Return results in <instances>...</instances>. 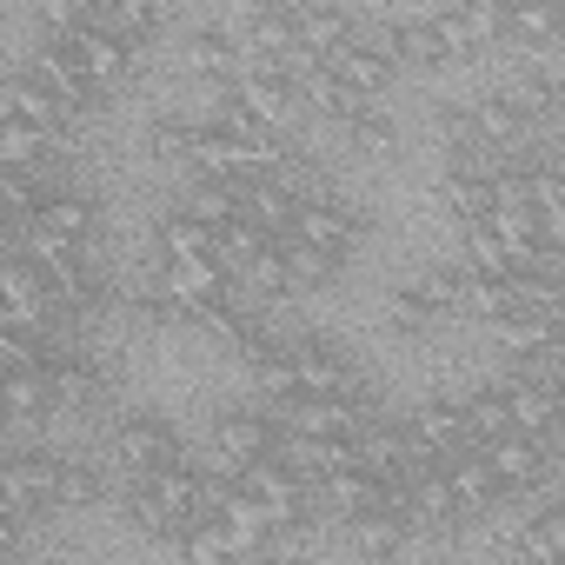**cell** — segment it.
I'll list each match as a JSON object with an SVG mask.
<instances>
[{"label": "cell", "mask_w": 565, "mask_h": 565, "mask_svg": "<svg viewBox=\"0 0 565 565\" xmlns=\"http://www.w3.org/2000/svg\"><path fill=\"white\" fill-rule=\"evenodd\" d=\"M0 107L21 114V120H34V127H47L61 147H67V134H74V120H81V114H74V107H67V100L34 74V67H14L8 81H0Z\"/></svg>", "instance_id": "obj_6"}, {"label": "cell", "mask_w": 565, "mask_h": 565, "mask_svg": "<svg viewBox=\"0 0 565 565\" xmlns=\"http://www.w3.org/2000/svg\"><path fill=\"white\" fill-rule=\"evenodd\" d=\"M0 173H8V160H0Z\"/></svg>", "instance_id": "obj_44"}, {"label": "cell", "mask_w": 565, "mask_h": 565, "mask_svg": "<svg viewBox=\"0 0 565 565\" xmlns=\"http://www.w3.org/2000/svg\"><path fill=\"white\" fill-rule=\"evenodd\" d=\"M287 360H294L300 393H340V386H353V360H347V347H340L333 333H320V327L287 333Z\"/></svg>", "instance_id": "obj_5"}, {"label": "cell", "mask_w": 565, "mask_h": 565, "mask_svg": "<svg viewBox=\"0 0 565 565\" xmlns=\"http://www.w3.org/2000/svg\"><path fill=\"white\" fill-rule=\"evenodd\" d=\"M186 67H193L206 87H226V81L246 67L239 34H233V28H193V34H186Z\"/></svg>", "instance_id": "obj_21"}, {"label": "cell", "mask_w": 565, "mask_h": 565, "mask_svg": "<svg viewBox=\"0 0 565 565\" xmlns=\"http://www.w3.org/2000/svg\"><path fill=\"white\" fill-rule=\"evenodd\" d=\"M340 127H347V140H353L360 153H386V147L399 140V127H393V114H386L380 100H360V107H353Z\"/></svg>", "instance_id": "obj_31"}, {"label": "cell", "mask_w": 565, "mask_h": 565, "mask_svg": "<svg viewBox=\"0 0 565 565\" xmlns=\"http://www.w3.org/2000/svg\"><path fill=\"white\" fill-rule=\"evenodd\" d=\"M279 439H287V426H279L273 406H226V413L213 419V459H220L226 472H239L246 459L279 452Z\"/></svg>", "instance_id": "obj_4"}, {"label": "cell", "mask_w": 565, "mask_h": 565, "mask_svg": "<svg viewBox=\"0 0 565 565\" xmlns=\"http://www.w3.org/2000/svg\"><path fill=\"white\" fill-rule=\"evenodd\" d=\"M279 459L300 479H327V472L353 466V433H287L279 439Z\"/></svg>", "instance_id": "obj_18"}, {"label": "cell", "mask_w": 565, "mask_h": 565, "mask_svg": "<svg viewBox=\"0 0 565 565\" xmlns=\"http://www.w3.org/2000/svg\"><path fill=\"white\" fill-rule=\"evenodd\" d=\"M433 327H439V320L419 307V294H413V287H399V294H393V333H406V340H426Z\"/></svg>", "instance_id": "obj_38"}, {"label": "cell", "mask_w": 565, "mask_h": 565, "mask_svg": "<svg viewBox=\"0 0 565 565\" xmlns=\"http://www.w3.org/2000/svg\"><path fill=\"white\" fill-rule=\"evenodd\" d=\"M0 246H21V220L8 206H0Z\"/></svg>", "instance_id": "obj_40"}, {"label": "cell", "mask_w": 565, "mask_h": 565, "mask_svg": "<svg viewBox=\"0 0 565 565\" xmlns=\"http://www.w3.org/2000/svg\"><path fill=\"white\" fill-rule=\"evenodd\" d=\"M340 41H353V14L340 0H307V8H294V47L300 54H333Z\"/></svg>", "instance_id": "obj_22"}, {"label": "cell", "mask_w": 565, "mask_h": 565, "mask_svg": "<svg viewBox=\"0 0 565 565\" xmlns=\"http://www.w3.org/2000/svg\"><path fill=\"white\" fill-rule=\"evenodd\" d=\"M413 294H419V307H426L433 320H459V313H466V273H459V266H426V273L413 279Z\"/></svg>", "instance_id": "obj_30"}, {"label": "cell", "mask_w": 565, "mask_h": 565, "mask_svg": "<svg viewBox=\"0 0 565 565\" xmlns=\"http://www.w3.org/2000/svg\"><path fill=\"white\" fill-rule=\"evenodd\" d=\"M466 426H472V446H479V439H499V433H512V413H505V380H499V386H479V393H466Z\"/></svg>", "instance_id": "obj_32"}, {"label": "cell", "mask_w": 565, "mask_h": 565, "mask_svg": "<svg viewBox=\"0 0 565 565\" xmlns=\"http://www.w3.org/2000/svg\"><path fill=\"white\" fill-rule=\"evenodd\" d=\"M114 466L127 472V479H147V472H160V466H173V459H186V446H180V433H173V419H160V413H127L120 426H114Z\"/></svg>", "instance_id": "obj_2"}, {"label": "cell", "mask_w": 565, "mask_h": 565, "mask_svg": "<svg viewBox=\"0 0 565 565\" xmlns=\"http://www.w3.org/2000/svg\"><path fill=\"white\" fill-rule=\"evenodd\" d=\"M294 233L313 239V246L333 253V259H353V246H360V213L340 206L333 193H307V200L294 206Z\"/></svg>", "instance_id": "obj_11"}, {"label": "cell", "mask_w": 565, "mask_h": 565, "mask_svg": "<svg viewBox=\"0 0 565 565\" xmlns=\"http://www.w3.org/2000/svg\"><path fill=\"white\" fill-rule=\"evenodd\" d=\"M74 47H81V67H87V81H94L100 94H114V87L127 81V67H134V34H120V28H107V21L81 28Z\"/></svg>", "instance_id": "obj_14"}, {"label": "cell", "mask_w": 565, "mask_h": 565, "mask_svg": "<svg viewBox=\"0 0 565 565\" xmlns=\"http://www.w3.org/2000/svg\"><path fill=\"white\" fill-rule=\"evenodd\" d=\"M512 558H525V565H552V558H565V505L532 512V525L512 532Z\"/></svg>", "instance_id": "obj_28"}, {"label": "cell", "mask_w": 565, "mask_h": 565, "mask_svg": "<svg viewBox=\"0 0 565 565\" xmlns=\"http://www.w3.org/2000/svg\"><path fill=\"white\" fill-rule=\"evenodd\" d=\"M186 134H193L186 114H160V120L147 127V147H153L160 160H186Z\"/></svg>", "instance_id": "obj_37"}, {"label": "cell", "mask_w": 565, "mask_h": 565, "mask_svg": "<svg viewBox=\"0 0 565 565\" xmlns=\"http://www.w3.org/2000/svg\"><path fill=\"white\" fill-rule=\"evenodd\" d=\"M239 34V54L246 61H273V67H287L294 61V14H279V8H253Z\"/></svg>", "instance_id": "obj_23"}, {"label": "cell", "mask_w": 565, "mask_h": 565, "mask_svg": "<svg viewBox=\"0 0 565 565\" xmlns=\"http://www.w3.org/2000/svg\"><path fill=\"white\" fill-rule=\"evenodd\" d=\"M153 239H160V266H193V259H220V253H213V220H200V213H186V206H180V213H167Z\"/></svg>", "instance_id": "obj_24"}, {"label": "cell", "mask_w": 565, "mask_h": 565, "mask_svg": "<svg viewBox=\"0 0 565 565\" xmlns=\"http://www.w3.org/2000/svg\"><path fill=\"white\" fill-rule=\"evenodd\" d=\"M34 14H41L47 34H81V28L100 21V0H34Z\"/></svg>", "instance_id": "obj_35"}, {"label": "cell", "mask_w": 565, "mask_h": 565, "mask_svg": "<svg viewBox=\"0 0 565 565\" xmlns=\"http://www.w3.org/2000/svg\"><path fill=\"white\" fill-rule=\"evenodd\" d=\"M327 61H333V74H340L347 87H360L366 100H380V94L393 87V74H399V67H393V54H386L380 41H360V34H353V41H340Z\"/></svg>", "instance_id": "obj_16"}, {"label": "cell", "mask_w": 565, "mask_h": 565, "mask_svg": "<svg viewBox=\"0 0 565 565\" xmlns=\"http://www.w3.org/2000/svg\"><path fill=\"white\" fill-rule=\"evenodd\" d=\"M246 8H279V14H294V8H307V0H246Z\"/></svg>", "instance_id": "obj_41"}, {"label": "cell", "mask_w": 565, "mask_h": 565, "mask_svg": "<svg viewBox=\"0 0 565 565\" xmlns=\"http://www.w3.org/2000/svg\"><path fill=\"white\" fill-rule=\"evenodd\" d=\"M259 505H266V519L279 525V532H294L300 519H307V499H313V479H300L279 452H266V459H246L239 472H233Z\"/></svg>", "instance_id": "obj_3"}, {"label": "cell", "mask_w": 565, "mask_h": 565, "mask_svg": "<svg viewBox=\"0 0 565 565\" xmlns=\"http://www.w3.org/2000/svg\"><path fill=\"white\" fill-rule=\"evenodd\" d=\"M21 519H28V512H21L8 492H0V552H14V539H21Z\"/></svg>", "instance_id": "obj_39"}, {"label": "cell", "mask_w": 565, "mask_h": 565, "mask_svg": "<svg viewBox=\"0 0 565 565\" xmlns=\"http://www.w3.org/2000/svg\"><path fill=\"white\" fill-rule=\"evenodd\" d=\"M347 525H353V545H360L366 558H393V552H406L413 532H419L399 499H393V505H366V512H353Z\"/></svg>", "instance_id": "obj_20"}, {"label": "cell", "mask_w": 565, "mask_h": 565, "mask_svg": "<svg viewBox=\"0 0 565 565\" xmlns=\"http://www.w3.org/2000/svg\"><path fill=\"white\" fill-rule=\"evenodd\" d=\"M446 213H459V226L486 220V213H492V186H486V173H446Z\"/></svg>", "instance_id": "obj_33"}, {"label": "cell", "mask_w": 565, "mask_h": 565, "mask_svg": "<svg viewBox=\"0 0 565 565\" xmlns=\"http://www.w3.org/2000/svg\"><path fill=\"white\" fill-rule=\"evenodd\" d=\"M466 120H472V140H479V147H492V153H519V147H525V134H532V120H525L499 87H492V94H479V100L466 107Z\"/></svg>", "instance_id": "obj_17"}, {"label": "cell", "mask_w": 565, "mask_h": 565, "mask_svg": "<svg viewBox=\"0 0 565 565\" xmlns=\"http://www.w3.org/2000/svg\"><path fill=\"white\" fill-rule=\"evenodd\" d=\"M406 433H413V446H419V452H433V459H452V452H466V446H472L466 399H452V393H433V399H419V406L406 413Z\"/></svg>", "instance_id": "obj_9"}, {"label": "cell", "mask_w": 565, "mask_h": 565, "mask_svg": "<svg viewBox=\"0 0 565 565\" xmlns=\"http://www.w3.org/2000/svg\"><path fill=\"white\" fill-rule=\"evenodd\" d=\"M54 479H61V452L28 446V452H14V459H0V492H8L28 519H34V512H54Z\"/></svg>", "instance_id": "obj_12"}, {"label": "cell", "mask_w": 565, "mask_h": 565, "mask_svg": "<svg viewBox=\"0 0 565 565\" xmlns=\"http://www.w3.org/2000/svg\"><path fill=\"white\" fill-rule=\"evenodd\" d=\"M54 147L61 140L47 127H34V120L0 107V160H8V167H54Z\"/></svg>", "instance_id": "obj_27"}, {"label": "cell", "mask_w": 565, "mask_h": 565, "mask_svg": "<svg viewBox=\"0 0 565 565\" xmlns=\"http://www.w3.org/2000/svg\"><path fill=\"white\" fill-rule=\"evenodd\" d=\"M226 100L246 114V120H259V127H273V134H287L307 107H300V81L287 74V67H273V61H246L233 81H226Z\"/></svg>", "instance_id": "obj_1"}, {"label": "cell", "mask_w": 565, "mask_h": 565, "mask_svg": "<svg viewBox=\"0 0 565 565\" xmlns=\"http://www.w3.org/2000/svg\"><path fill=\"white\" fill-rule=\"evenodd\" d=\"M0 419H8V373H0Z\"/></svg>", "instance_id": "obj_42"}, {"label": "cell", "mask_w": 565, "mask_h": 565, "mask_svg": "<svg viewBox=\"0 0 565 565\" xmlns=\"http://www.w3.org/2000/svg\"><path fill=\"white\" fill-rule=\"evenodd\" d=\"M380 47L393 54V67H446V47H439V28H433V14L393 21V28L380 34Z\"/></svg>", "instance_id": "obj_26"}, {"label": "cell", "mask_w": 565, "mask_h": 565, "mask_svg": "<svg viewBox=\"0 0 565 565\" xmlns=\"http://www.w3.org/2000/svg\"><path fill=\"white\" fill-rule=\"evenodd\" d=\"M28 67H34V74H41V81H47V87H54V94H61L74 114H94V107L107 100V94L87 81V67H81V47H74V34H54V41H41Z\"/></svg>", "instance_id": "obj_8"}, {"label": "cell", "mask_w": 565, "mask_h": 565, "mask_svg": "<svg viewBox=\"0 0 565 565\" xmlns=\"http://www.w3.org/2000/svg\"><path fill=\"white\" fill-rule=\"evenodd\" d=\"M239 360L253 366V386H259V399L266 406H279V399H294L300 393V380H294V360H287V340H279V333H253L246 347H239Z\"/></svg>", "instance_id": "obj_15"}, {"label": "cell", "mask_w": 565, "mask_h": 565, "mask_svg": "<svg viewBox=\"0 0 565 565\" xmlns=\"http://www.w3.org/2000/svg\"><path fill=\"white\" fill-rule=\"evenodd\" d=\"M446 486H452V499H459V519H479V512H499V505L519 499V492L492 472V459H486L479 446H466V452L446 459Z\"/></svg>", "instance_id": "obj_10"}, {"label": "cell", "mask_w": 565, "mask_h": 565, "mask_svg": "<svg viewBox=\"0 0 565 565\" xmlns=\"http://www.w3.org/2000/svg\"><path fill=\"white\" fill-rule=\"evenodd\" d=\"M505 41L519 54H552V41H558V0H505Z\"/></svg>", "instance_id": "obj_25"}, {"label": "cell", "mask_w": 565, "mask_h": 565, "mask_svg": "<svg viewBox=\"0 0 565 565\" xmlns=\"http://www.w3.org/2000/svg\"><path fill=\"white\" fill-rule=\"evenodd\" d=\"M459 8H505V0H459Z\"/></svg>", "instance_id": "obj_43"}, {"label": "cell", "mask_w": 565, "mask_h": 565, "mask_svg": "<svg viewBox=\"0 0 565 565\" xmlns=\"http://www.w3.org/2000/svg\"><path fill=\"white\" fill-rule=\"evenodd\" d=\"M433 28H439V47H446V61H472V54H486V41L472 34V21H466V8H459V0H446V8L433 14Z\"/></svg>", "instance_id": "obj_34"}, {"label": "cell", "mask_w": 565, "mask_h": 565, "mask_svg": "<svg viewBox=\"0 0 565 565\" xmlns=\"http://www.w3.org/2000/svg\"><path fill=\"white\" fill-rule=\"evenodd\" d=\"M28 233H54V239H74V246H94L100 239V200H87V193H47L28 220H21Z\"/></svg>", "instance_id": "obj_13"}, {"label": "cell", "mask_w": 565, "mask_h": 565, "mask_svg": "<svg viewBox=\"0 0 565 565\" xmlns=\"http://www.w3.org/2000/svg\"><path fill=\"white\" fill-rule=\"evenodd\" d=\"M100 21L120 28V34H134V41H147L153 21H160V0H100Z\"/></svg>", "instance_id": "obj_36"}, {"label": "cell", "mask_w": 565, "mask_h": 565, "mask_svg": "<svg viewBox=\"0 0 565 565\" xmlns=\"http://www.w3.org/2000/svg\"><path fill=\"white\" fill-rule=\"evenodd\" d=\"M294 81H300V107H307V114H320V120H333V127L366 100L360 87H347V81L333 74V61H327V54H320V61H307Z\"/></svg>", "instance_id": "obj_19"}, {"label": "cell", "mask_w": 565, "mask_h": 565, "mask_svg": "<svg viewBox=\"0 0 565 565\" xmlns=\"http://www.w3.org/2000/svg\"><path fill=\"white\" fill-rule=\"evenodd\" d=\"M0 313H8L21 333H41L54 327V294H47V279L21 259V246L0 259Z\"/></svg>", "instance_id": "obj_7"}, {"label": "cell", "mask_w": 565, "mask_h": 565, "mask_svg": "<svg viewBox=\"0 0 565 565\" xmlns=\"http://www.w3.org/2000/svg\"><path fill=\"white\" fill-rule=\"evenodd\" d=\"M107 499V472L94 459H61V479H54V512H87Z\"/></svg>", "instance_id": "obj_29"}]
</instances>
